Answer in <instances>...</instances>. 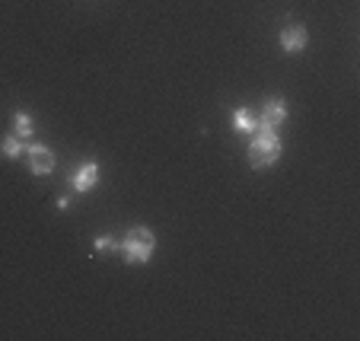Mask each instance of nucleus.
<instances>
[{"label": "nucleus", "mask_w": 360, "mask_h": 341, "mask_svg": "<svg viewBox=\"0 0 360 341\" xmlns=\"http://www.w3.org/2000/svg\"><path fill=\"white\" fill-rule=\"evenodd\" d=\"M233 128L240 131V134H255L259 131V121H255V112L240 105V109L233 112Z\"/></svg>", "instance_id": "7"}, {"label": "nucleus", "mask_w": 360, "mask_h": 341, "mask_svg": "<svg viewBox=\"0 0 360 341\" xmlns=\"http://www.w3.org/2000/svg\"><path fill=\"white\" fill-rule=\"evenodd\" d=\"M0 153L7 160H19L23 153H26V140L16 138V134H7V138L0 140Z\"/></svg>", "instance_id": "8"}, {"label": "nucleus", "mask_w": 360, "mask_h": 341, "mask_svg": "<svg viewBox=\"0 0 360 341\" xmlns=\"http://www.w3.org/2000/svg\"><path fill=\"white\" fill-rule=\"evenodd\" d=\"M32 131H36L32 115H29V112H16V115H13V134L23 138V140H29V138H32Z\"/></svg>", "instance_id": "9"}, {"label": "nucleus", "mask_w": 360, "mask_h": 341, "mask_svg": "<svg viewBox=\"0 0 360 341\" xmlns=\"http://www.w3.org/2000/svg\"><path fill=\"white\" fill-rule=\"evenodd\" d=\"M55 207H57V211H67V207H70V198H67V194H61V198L55 201Z\"/></svg>", "instance_id": "11"}, {"label": "nucleus", "mask_w": 360, "mask_h": 341, "mask_svg": "<svg viewBox=\"0 0 360 341\" xmlns=\"http://www.w3.org/2000/svg\"><path fill=\"white\" fill-rule=\"evenodd\" d=\"M26 160H29V169H32L36 175L55 173V153H51L45 144H29V147H26Z\"/></svg>", "instance_id": "4"}, {"label": "nucleus", "mask_w": 360, "mask_h": 341, "mask_svg": "<svg viewBox=\"0 0 360 341\" xmlns=\"http://www.w3.org/2000/svg\"><path fill=\"white\" fill-rule=\"evenodd\" d=\"M92 249L96 252H118V242L112 240V236H96V240H92Z\"/></svg>", "instance_id": "10"}, {"label": "nucleus", "mask_w": 360, "mask_h": 341, "mask_svg": "<svg viewBox=\"0 0 360 341\" xmlns=\"http://www.w3.org/2000/svg\"><path fill=\"white\" fill-rule=\"evenodd\" d=\"M287 115H290L287 102L281 99V96H271V99H265V105H261V112H259V118L255 121H259L261 131H274L287 121Z\"/></svg>", "instance_id": "3"}, {"label": "nucleus", "mask_w": 360, "mask_h": 341, "mask_svg": "<svg viewBox=\"0 0 360 341\" xmlns=\"http://www.w3.org/2000/svg\"><path fill=\"white\" fill-rule=\"evenodd\" d=\"M281 138H277L274 131H255L249 140V166L252 169H268L274 166L277 160H281Z\"/></svg>", "instance_id": "2"}, {"label": "nucleus", "mask_w": 360, "mask_h": 341, "mask_svg": "<svg viewBox=\"0 0 360 341\" xmlns=\"http://www.w3.org/2000/svg\"><path fill=\"white\" fill-rule=\"evenodd\" d=\"M153 252H157V236H153V230H147V227H131L128 233H125V240L118 242V255L128 262V265H147L150 258H153Z\"/></svg>", "instance_id": "1"}, {"label": "nucleus", "mask_w": 360, "mask_h": 341, "mask_svg": "<svg viewBox=\"0 0 360 341\" xmlns=\"http://www.w3.org/2000/svg\"><path fill=\"white\" fill-rule=\"evenodd\" d=\"M96 185H99V163H96V160H90V163H83L80 169L70 173V188H74V192H80V194L92 192Z\"/></svg>", "instance_id": "5"}, {"label": "nucleus", "mask_w": 360, "mask_h": 341, "mask_svg": "<svg viewBox=\"0 0 360 341\" xmlns=\"http://www.w3.org/2000/svg\"><path fill=\"white\" fill-rule=\"evenodd\" d=\"M281 48H284V55H300L306 48V42H309V32H306L303 26H284L281 29Z\"/></svg>", "instance_id": "6"}]
</instances>
